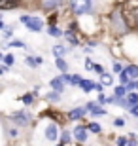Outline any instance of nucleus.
Returning <instances> with one entry per match:
<instances>
[{"label": "nucleus", "instance_id": "nucleus-3", "mask_svg": "<svg viewBox=\"0 0 138 146\" xmlns=\"http://www.w3.org/2000/svg\"><path fill=\"white\" fill-rule=\"evenodd\" d=\"M21 21L23 23H27L28 25V29H30V31H34V33H38V31H42V21H40V19H36V17H34V19H30V17H21Z\"/></svg>", "mask_w": 138, "mask_h": 146}, {"label": "nucleus", "instance_id": "nucleus-30", "mask_svg": "<svg viewBox=\"0 0 138 146\" xmlns=\"http://www.w3.org/2000/svg\"><path fill=\"white\" fill-rule=\"evenodd\" d=\"M127 139H125V137H119V139H117V144H127Z\"/></svg>", "mask_w": 138, "mask_h": 146}, {"label": "nucleus", "instance_id": "nucleus-6", "mask_svg": "<svg viewBox=\"0 0 138 146\" xmlns=\"http://www.w3.org/2000/svg\"><path fill=\"white\" fill-rule=\"evenodd\" d=\"M74 137H76V141L85 142V141H87V131H85L83 127H76V129H74Z\"/></svg>", "mask_w": 138, "mask_h": 146}, {"label": "nucleus", "instance_id": "nucleus-32", "mask_svg": "<svg viewBox=\"0 0 138 146\" xmlns=\"http://www.w3.org/2000/svg\"><path fill=\"white\" fill-rule=\"evenodd\" d=\"M85 68H87V70H91V68H93V63H91V61H87V63H85Z\"/></svg>", "mask_w": 138, "mask_h": 146}, {"label": "nucleus", "instance_id": "nucleus-26", "mask_svg": "<svg viewBox=\"0 0 138 146\" xmlns=\"http://www.w3.org/2000/svg\"><path fill=\"white\" fill-rule=\"evenodd\" d=\"M89 129H91V131H95V133H98V131H100V125H98V123H91V125H89Z\"/></svg>", "mask_w": 138, "mask_h": 146}, {"label": "nucleus", "instance_id": "nucleus-1", "mask_svg": "<svg viewBox=\"0 0 138 146\" xmlns=\"http://www.w3.org/2000/svg\"><path fill=\"white\" fill-rule=\"evenodd\" d=\"M123 19L127 27H138V0H127L123 4Z\"/></svg>", "mask_w": 138, "mask_h": 146}, {"label": "nucleus", "instance_id": "nucleus-10", "mask_svg": "<svg viewBox=\"0 0 138 146\" xmlns=\"http://www.w3.org/2000/svg\"><path fill=\"white\" fill-rule=\"evenodd\" d=\"M83 112H85L83 108H76V110H72L68 116H70V119H78V118H81V116H83Z\"/></svg>", "mask_w": 138, "mask_h": 146}, {"label": "nucleus", "instance_id": "nucleus-8", "mask_svg": "<svg viewBox=\"0 0 138 146\" xmlns=\"http://www.w3.org/2000/svg\"><path fill=\"white\" fill-rule=\"evenodd\" d=\"M51 87H55L57 91H63V89H64V80H63V76L53 78V80H51Z\"/></svg>", "mask_w": 138, "mask_h": 146}, {"label": "nucleus", "instance_id": "nucleus-23", "mask_svg": "<svg viewBox=\"0 0 138 146\" xmlns=\"http://www.w3.org/2000/svg\"><path fill=\"white\" fill-rule=\"evenodd\" d=\"M102 84H108V86H110V84H112V76L102 74Z\"/></svg>", "mask_w": 138, "mask_h": 146}, {"label": "nucleus", "instance_id": "nucleus-28", "mask_svg": "<svg viewBox=\"0 0 138 146\" xmlns=\"http://www.w3.org/2000/svg\"><path fill=\"white\" fill-rule=\"evenodd\" d=\"M23 103H25V104H30L32 103V95H25V97H23Z\"/></svg>", "mask_w": 138, "mask_h": 146}, {"label": "nucleus", "instance_id": "nucleus-19", "mask_svg": "<svg viewBox=\"0 0 138 146\" xmlns=\"http://www.w3.org/2000/svg\"><path fill=\"white\" fill-rule=\"evenodd\" d=\"M70 84H72V86H78V84H80V82H81V78H80V76H70Z\"/></svg>", "mask_w": 138, "mask_h": 146}, {"label": "nucleus", "instance_id": "nucleus-24", "mask_svg": "<svg viewBox=\"0 0 138 146\" xmlns=\"http://www.w3.org/2000/svg\"><path fill=\"white\" fill-rule=\"evenodd\" d=\"M4 61H6V65L10 66V65H13V55H6L4 57Z\"/></svg>", "mask_w": 138, "mask_h": 146}, {"label": "nucleus", "instance_id": "nucleus-12", "mask_svg": "<svg viewBox=\"0 0 138 146\" xmlns=\"http://www.w3.org/2000/svg\"><path fill=\"white\" fill-rule=\"evenodd\" d=\"M87 110H91L93 114H104V110H100V108H98V104H95V103L87 104Z\"/></svg>", "mask_w": 138, "mask_h": 146}, {"label": "nucleus", "instance_id": "nucleus-2", "mask_svg": "<svg viewBox=\"0 0 138 146\" xmlns=\"http://www.w3.org/2000/svg\"><path fill=\"white\" fill-rule=\"evenodd\" d=\"M70 6H72L74 13L81 15V13H87L91 10V0H70Z\"/></svg>", "mask_w": 138, "mask_h": 146}, {"label": "nucleus", "instance_id": "nucleus-5", "mask_svg": "<svg viewBox=\"0 0 138 146\" xmlns=\"http://www.w3.org/2000/svg\"><path fill=\"white\" fill-rule=\"evenodd\" d=\"M46 137H48V141H57L59 133H57V127H55L53 123L48 125V129H46Z\"/></svg>", "mask_w": 138, "mask_h": 146}, {"label": "nucleus", "instance_id": "nucleus-33", "mask_svg": "<svg viewBox=\"0 0 138 146\" xmlns=\"http://www.w3.org/2000/svg\"><path fill=\"white\" fill-rule=\"evenodd\" d=\"M131 112H133L134 116H138V106H133V108H131Z\"/></svg>", "mask_w": 138, "mask_h": 146}, {"label": "nucleus", "instance_id": "nucleus-27", "mask_svg": "<svg viewBox=\"0 0 138 146\" xmlns=\"http://www.w3.org/2000/svg\"><path fill=\"white\" fill-rule=\"evenodd\" d=\"M114 123H116L117 127H123V125H125V119H123V118H117L116 121H114Z\"/></svg>", "mask_w": 138, "mask_h": 146}, {"label": "nucleus", "instance_id": "nucleus-31", "mask_svg": "<svg viewBox=\"0 0 138 146\" xmlns=\"http://www.w3.org/2000/svg\"><path fill=\"white\" fill-rule=\"evenodd\" d=\"M114 70H116V72H121V65H119V63H116V65H114Z\"/></svg>", "mask_w": 138, "mask_h": 146}, {"label": "nucleus", "instance_id": "nucleus-4", "mask_svg": "<svg viewBox=\"0 0 138 146\" xmlns=\"http://www.w3.org/2000/svg\"><path fill=\"white\" fill-rule=\"evenodd\" d=\"M15 121L19 125H27L28 121H30V116H28V112H17L15 114Z\"/></svg>", "mask_w": 138, "mask_h": 146}, {"label": "nucleus", "instance_id": "nucleus-29", "mask_svg": "<svg viewBox=\"0 0 138 146\" xmlns=\"http://www.w3.org/2000/svg\"><path fill=\"white\" fill-rule=\"evenodd\" d=\"M66 38H68V40H70L72 44H76V42H78V40H76V36H74L72 33H66Z\"/></svg>", "mask_w": 138, "mask_h": 146}, {"label": "nucleus", "instance_id": "nucleus-25", "mask_svg": "<svg viewBox=\"0 0 138 146\" xmlns=\"http://www.w3.org/2000/svg\"><path fill=\"white\" fill-rule=\"evenodd\" d=\"M57 2H59V0H46V2H44V6H46V8H51V6H55Z\"/></svg>", "mask_w": 138, "mask_h": 146}, {"label": "nucleus", "instance_id": "nucleus-22", "mask_svg": "<svg viewBox=\"0 0 138 146\" xmlns=\"http://www.w3.org/2000/svg\"><path fill=\"white\" fill-rule=\"evenodd\" d=\"M119 80H121V84H129V80H131V78H129V76L125 74V72H121V76H119Z\"/></svg>", "mask_w": 138, "mask_h": 146}, {"label": "nucleus", "instance_id": "nucleus-14", "mask_svg": "<svg viewBox=\"0 0 138 146\" xmlns=\"http://www.w3.org/2000/svg\"><path fill=\"white\" fill-rule=\"evenodd\" d=\"M40 63H42V59H40V57H36V59H32V57H27V65H28V66H38Z\"/></svg>", "mask_w": 138, "mask_h": 146}, {"label": "nucleus", "instance_id": "nucleus-16", "mask_svg": "<svg viewBox=\"0 0 138 146\" xmlns=\"http://www.w3.org/2000/svg\"><path fill=\"white\" fill-rule=\"evenodd\" d=\"M48 33L51 34V36H55V38L61 36V31H59V29H55V27H49V29H48Z\"/></svg>", "mask_w": 138, "mask_h": 146}, {"label": "nucleus", "instance_id": "nucleus-36", "mask_svg": "<svg viewBox=\"0 0 138 146\" xmlns=\"http://www.w3.org/2000/svg\"><path fill=\"white\" fill-rule=\"evenodd\" d=\"M2 27H4V25H2V23H0V29H2Z\"/></svg>", "mask_w": 138, "mask_h": 146}, {"label": "nucleus", "instance_id": "nucleus-11", "mask_svg": "<svg viewBox=\"0 0 138 146\" xmlns=\"http://www.w3.org/2000/svg\"><path fill=\"white\" fill-rule=\"evenodd\" d=\"M80 86H81V89H83V91H91V89L95 87V84H93V82H87V80H81Z\"/></svg>", "mask_w": 138, "mask_h": 146}, {"label": "nucleus", "instance_id": "nucleus-20", "mask_svg": "<svg viewBox=\"0 0 138 146\" xmlns=\"http://www.w3.org/2000/svg\"><path fill=\"white\" fill-rule=\"evenodd\" d=\"M125 91H127V89H125V87H123V86L116 87V95H117V97H123V95H125Z\"/></svg>", "mask_w": 138, "mask_h": 146}, {"label": "nucleus", "instance_id": "nucleus-35", "mask_svg": "<svg viewBox=\"0 0 138 146\" xmlns=\"http://www.w3.org/2000/svg\"><path fill=\"white\" fill-rule=\"evenodd\" d=\"M4 72H6V66H0V76L4 74Z\"/></svg>", "mask_w": 138, "mask_h": 146}, {"label": "nucleus", "instance_id": "nucleus-13", "mask_svg": "<svg viewBox=\"0 0 138 146\" xmlns=\"http://www.w3.org/2000/svg\"><path fill=\"white\" fill-rule=\"evenodd\" d=\"M57 68H59V70H63V72H66V68H68V65L63 61V57H57Z\"/></svg>", "mask_w": 138, "mask_h": 146}, {"label": "nucleus", "instance_id": "nucleus-21", "mask_svg": "<svg viewBox=\"0 0 138 146\" xmlns=\"http://www.w3.org/2000/svg\"><path fill=\"white\" fill-rule=\"evenodd\" d=\"M10 46H11V48H25V44H23L21 40H13V42H11Z\"/></svg>", "mask_w": 138, "mask_h": 146}, {"label": "nucleus", "instance_id": "nucleus-15", "mask_svg": "<svg viewBox=\"0 0 138 146\" xmlns=\"http://www.w3.org/2000/svg\"><path fill=\"white\" fill-rule=\"evenodd\" d=\"M64 51H66V49H64L63 46H55V48H53V53L57 55V57H63V55H64Z\"/></svg>", "mask_w": 138, "mask_h": 146}, {"label": "nucleus", "instance_id": "nucleus-34", "mask_svg": "<svg viewBox=\"0 0 138 146\" xmlns=\"http://www.w3.org/2000/svg\"><path fill=\"white\" fill-rule=\"evenodd\" d=\"M129 87H133V89H134V87H138V82H133V84H129Z\"/></svg>", "mask_w": 138, "mask_h": 146}, {"label": "nucleus", "instance_id": "nucleus-17", "mask_svg": "<svg viewBox=\"0 0 138 146\" xmlns=\"http://www.w3.org/2000/svg\"><path fill=\"white\" fill-rule=\"evenodd\" d=\"M127 101H129V103H131V104H136V103H138V95H136V93H131V95H129V99H127Z\"/></svg>", "mask_w": 138, "mask_h": 146}, {"label": "nucleus", "instance_id": "nucleus-7", "mask_svg": "<svg viewBox=\"0 0 138 146\" xmlns=\"http://www.w3.org/2000/svg\"><path fill=\"white\" fill-rule=\"evenodd\" d=\"M19 0H0V10H13Z\"/></svg>", "mask_w": 138, "mask_h": 146}, {"label": "nucleus", "instance_id": "nucleus-9", "mask_svg": "<svg viewBox=\"0 0 138 146\" xmlns=\"http://www.w3.org/2000/svg\"><path fill=\"white\" fill-rule=\"evenodd\" d=\"M125 74L129 76V78H138V66L136 65H131V66H127V68H125Z\"/></svg>", "mask_w": 138, "mask_h": 146}, {"label": "nucleus", "instance_id": "nucleus-18", "mask_svg": "<svg viewBox=\"0 0 138 146\" xmlns=\"http://www.w3.org/2000/svg\"><path fill=\"white\" fill-rule=\"evenodd\" d=\"M66 142H70V133H66V131H64L63 137H61V144H66Z\"/></svg>", "mask_w": 138, "mask_h": 146}]
</instances>
